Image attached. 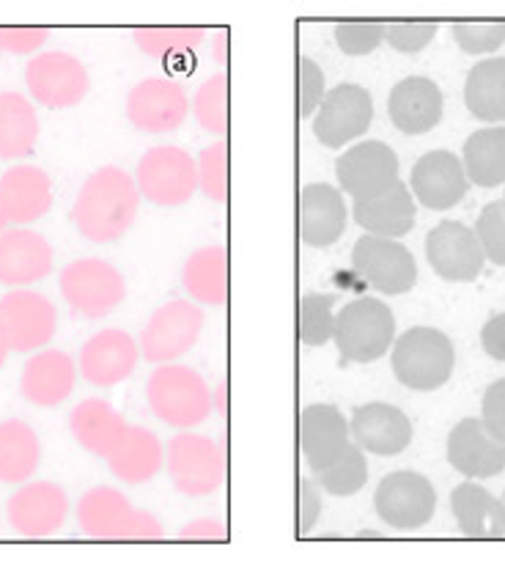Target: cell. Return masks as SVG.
Masks as SVG:
<instances>
[{
  "label": "cell",
  "mask_w": 505,
  "mask_h": 566,
  "mask_svg": "<svg viewBox=\"0 0 505 566\" xmlns=\"http://www.w3.org/2000/svg\"><path fill=\"white\" fill-rule=\"evenodd\" d=\"M140 190L124 168L105 166L83 182L72 207V220L88 242L107 245L133 229L138 218Z\"/></svg>",
  "instance_id": "6da1fadb"
},
{
  "label": "cell",
  "mask_w": 505,
  "mask_h": 566,
  "mask_svg": "<svg viewBox=\"0 0 505 566\" xmlns=\"http://www.w3.org/2000/svg\"><path fill=\"white\" fill-rule=\"evenodd\" d=\"M390 366L404 388L431 394L451 382L456 369V347L440 327L418 325L396 338L390 349Z\"/></svg>",
  "instance_id": "7a4b0ae2"
},
{
  "label": "cell",
  "mask_w": 505,
  "mask_h": 566,
  "mask_svg": "<svg viewBox=\"0 0 505 566\" xmlns=\"http://www.w3.org/2000/svg\"><path fill=\"white\" fill-rule=\"evenodd\" d=\"M146 401L162 423L187 432L207 421L214 410V390H209L207 379L190 366L168 364L151 371Z\"/></svg>",
  "instance_id": "3957f363"
},
{
  "label": "cell",
  "mask_w": 505,
  "mask_h": 566,
  "mask_svg": "<svg viewBox=\"0 0 505 566\" xmlns=\"http://www.w3.org/2000/svg\"><path fill=\"white\" fill-rule=\"evenodd\" d=\"M336 347L340 364H374L393 349L396 316L377 297H357L336 314Z\"/></svg>",
  "instance_id": "277c9868"
},
{
  "label": "cell",
  "mask_w": 505,
  "mask_h": 566,
  "mask_svg": "<svg viewBox=\"0 0 505 566\" xmlns=\"http://www.w3.org/2000/svg\"><path fill=\"white\" fill-rule=\"evenodd\" d=\"M77 523L94 539H157L162 534L155 514L140 512L113 486H94L77 503Z\"/></svg>",
  "instance_id": "5b68a950"
},
{
  "label": "cell",
  "mask_w": 505,
  "mask_h": 566,
  "mask_svg": "<svg viewBox=\"0 0 505 566\" xmlns=\"http://www.w3.org/2000/svg\"><path fill=\"white\" fill-rule=\"evenodd\" d=\"M61 294L75 314L85 319H105L127 297L122 270L105 259H77L61 270Z\"/></svg>",
  "instance_id": "8992f818"
},
{
  "label": "cell",
  "mask_w": 505,
  "mask_h": 566,
  "mask_svg": "<svg viewBox=\"0 0 505 566\" xmlns=\"http://www.w3.org/2000/svg\"><path fill=\"white\" fill-rule=\"evenodd\" d=\"M168 475L176 490L187 497L212 495L225 479V451L207 434L181 432L170 438L166 449Z\"/></svg>",
  "instance_id": "52a82bcc"
},
{
  "label": "cell",
  "mask_w": 505,
  "mask_h": 566,
  "mask_svg": "<svg viewBox=\"0 0 505 566\" xmlns=\"http://www.w3.org/2000/svg\"><path fill=\"white\" fill-rule=\"evenodd\" d=\"M379 520L396 531H421L436 514V490L423 473L393 471L374 492Z\"/></svg>",
  "instance_id": "ba28073f"
},
{
  "label": "cell",
  "mask_w": 505,
  "mask_h": 566,
  "mask_svg": "<svg viewBox=\"0 0 505 566\" xmlns=\"http://www.w3.org/2000/svg\"><path fill=\"white\" fill-rule=\"evenodd\" d=\"M203 331V311L187 300L160 305L140 333V355L155 366H168L190 353Z\"/></svg>",
  "instance_id": "9c48e42d"
},
{
  "label": "cell",
  "mask_w": 505,
  "mask_h": 566,
  "mask_svg": "<svg viewBox=\"0 0 505 566\" xmlns=\"http://www.w3.org/2000/svg\"><path fill=\"white\" fill-rule=\"evenodd\" d=\"M355 273L385 297H399L415 289L418 262L410 248L385 237H360L351 248Z\"/></svg>",
  "instance_id": "30bf717a"
},
{
  "label": "cell",
  "mask_w": 505,
  "mask_h": 566,
  "mask_svg": "<svg viewBox=\"0 0 505 566\" xmlns=\"http://www.w3.org/2000/svg\"><path fill=\"white\" fill-rule=\"evenodd\" d=\"M135 185L157 207H181L198 190L196 160L179 146H155L138 160Z\"/></svg>",
  "instance_id": "8fae6325"
},
{
  "label": "cell",
  "mask_w": 505,
  "mask_h": 566,
  "mask_svg": "<svg viewBox=\"0 0 505 566\" xmlns=\"http://www.w3.org/2000/svg\"><path fill=\"white\" fill-rule=\"evenodd\" d=\"M25 86L39 105L66 111V107L81 105L91 83L77 55L53 50V53H39L28 61Z\"/></svg>",
  "instance_id": "7c38bea8"
},
{
  "label": "cell",
  "mask_w": 505,
  "mask_h": 566,
  "mask_svg": "<svg viewBox=\"0 0 505 566\" xmlns=\"http://www.w3.org/2000/svg\"><path fill=\"white\" fill-rule=\"evenodd\" d=\"M0 322L14 353H42L59 331V311L44 294L14 289L0 297Z\"/></svg>",
  "instance_id": "4fadbf2b"
},
{
  "label": "cell",
  "mask_w": 505,
  "mask_h": 566,
  "mask_svg": "<svg viewBox=\"0 0 505 566\" xmlns=\"http://www.w3.org/2000/svg\"><path fill=\"white\" fill-rule=\"evenodd\" d=\"M340 190L355 201H368L399 185V157L382 140H360L346 149L336 163Z\"/></svg>",
  "instance_id": "5bb4252c"
},
{
  "label": "cell",
  "mask_w": 505,
  "mask_h": 566,
  "mask_svg": "<svg viewBox=\"0 0 505 566\" xmlns=\"http://www.w3.org/2000/svg\"><path fill=\"white\" fill-rule=\"evenodd\" d=\"M425 259L429 268L442 281L470 283L484 273V248H481L475 229L459 220H442L425 237Z\"/></svg>",
  "instance_id": "9a60e30c"
},
{
  "label": "cell",
  "mask_w": 505,
  "mask_h": 566,
  "mask_svg": "<svg viewBox=\"0 0 505 566\" xmlns=\"http://www.w3.org/2000/svg\"><path fill=\"white\" fill-rule=\"evenodd\" d=\"M374 122V99L368 88L357 83H340L330 88L314 116V135L327 149H340L362 138Z\"/></svg>",
  "instance_id": "2e32d148"
},
{
  "label": "cell",
  "mask_w": 505,
  "mask_h": 566,
  "mask_svg": "<svg viewBox=\"0 0 505 566\" xmlns=\"http://www.w3.org/2000/svg\"><path fill=\"white\" fill-rule=\"evenodd\" d=\"M351 443L374 457H399L412 443V421L401 407L388 401H368L351 410Z\"/></svg>",
  "instance_id": "e0dca14e"
},
{
  "label": "cell",
  "mask_w": 505,
  "mask_h": 566,
  "mask_svg": "<svg viewBox=\"0 0 505 566\" xmlns=\"http://www.w3.org/2000/svg\"><path fill=\"white\" fill-rule=\"evenodd\" d=\"M192 111V102L187 99L185 88L166 77H149L140 81L127 94V118L133 127L144 133L162 135L173 133L187 122V113Z\"/></svg>",
  "instance_id": "ac0fdd59"
},
{
  "label": "cell",
  "mask_w": 505,
  "mask_h": 566,
  "mask_svg": "<svg viewBox=\"0 0 505 566\" xmlns=\"http://www.w3.org/2000/svg\"><path fill=\"white\" fill-rule=\"evenodd\" d=\"M66 512H70V497L53 481H31L20 486L6 506L11 528L31 539L53 536L64 525Z\"/></svg>",
  "instance_id": "d6986e66"
},
{
  "label": "cell",
  "mask_w": 505,
  "mask_h": 566,
  "mask_svg": "<svg viewBox=\"0 0 505 566\" xmlns=\"http://www.w3.org/2000/svg\"><path fill=\"white\" fill-rule=\"evenodd\" d=\"M467 174L462 160L448 149H434L412 166L410 190L418 203L434 212H448L467 196Z\"/></svg>",
  "instance_id": "ffe728a7"
},
{
  "label": "cell",
  "mask_w": 505,
  "mask_h": 566,
  "mask_svg": "<svg viewBox=\"0 0 505 566\" xmlns=\"http://www.w3.org/2000/svg\"><path fill=\"white\" fill-rule=\"evenodd\" d=\"M448 462L467 481L495 479L505 471V446L492 438L481 418H462L445 443Z\"/></svg>",
  "instance_id": "44dd1931"
},
{
  "label": "cell",
  "mask_w": 505,
  "mask_h": 566,
  "mask_svg": "<svg viewBox=\"0 0 505 566\" xmlns=\"http://www.w3.org/2000/svg\"><path fill=\"white\" fill-rule=\"evenodd\" d=\"M140 358V347L127 331H107L94 333L81 349V375L88 379L94 388H113L124 382L135 371Z\"/></svg>",
  "instance_id": "7402d4cb"
},
{
  "label": "cell",
  "mask_w": 505,
  "mask_h": 566,
  "mask_svg": "<svg viewBox=\"0 0 505 566\" xmlns=\"http://www.w3.org/2000/svg\"><path fill=\"white\" fill-rule=\"evenodd\" d=\"M349 446V421L336 405H308L299 412V451L311 471H325Z\"/></svg>",
  "instance_id": "603a6c76"
},
{
  "label": "cell",
  "mask_w": 505,
  "mask_h": 566,
  "mask_svg": "<svg viewBox=\"0 0 505 566\" xmlns=\"http://www.w3.org/2000/svg\"><path fill=\"white\" fill-rule=\"evenodd\" d=\"M349 220L344 192L327 182L305 185L299 192V237L311 248H330L340 240Z\"/></svg>",
  "instance_id": "cb8c5ba5"
},
{
  "label": "cell",
  "mask_w": 505,
  "mask_h": 566,
  "mask_svg": "<svg viewBox=\"0 0 505 566\" xmlns=\"http://www.w3.org/2000/svg\"><path fill=\"white\" fill-rule=\"evenodd\" d=\"M53 270V248L39 231L9 229L0 234V283L25 289Z\"/></svg>",
  "instance_id": "d4e9b609"
},
{
  "label": "cell",
  "mask_w": 505,
  "mask_h": 566,
  "mask_svg": "<svg viewBox=\"0 0 505 566\" xmlns=\"http://www.w3.org/2000/svg\"><path fill=\"white\" fill-rule=\"evenodd\" d=\"M442 92L431 77L412 75L393 86L388 96L390 122L404 135H425L442 118Z\"/></svg>",
  "instance_id": "484cf974"
},
{
  "label": "cell",
  "mask_w": 505,
  "mask_h": 566,
  "mask_svg": "<svg viewBox=\"0 0 505 566\" xmlns=\"http://www.w3.org/2000/svg\"><path fill=\"white\" fill-rule=\"evenodd\" d=\"M77 382V366L61 349H42L28 358L20 377L25 401L36 407H59L72 396Z\"/></svg>",
  "instance_id": "4316f807"
},
{
  "label": "cell",
  "mask_w": 505,
  "mask_h": 566,
  "mask_svg": "<svg viewBox=\"0 0 505 566\" xmlns=\"http://www.w3.org/2000/svg\"><path fill=\"white\" fill-rule=\"evenodd\" d=\"M357 226L368 237H385V240H399L415 229L418 203L412 198V190L404 182L393 185L388 192L368 201H355L351 207Z\"/></svg>",
  "instance_id": "83f0119b"
},
{
  "label": "cell",
  "mask_w": 505,
  "mask_h": 566,
  "mask_svg": "<svg viewBox=\"0 0 505 566\" xmlns=\"http://www.w3.org/2000/svg\"><path fill=\"white\" fill-rule=\"evenodd\" d=\"M451 512L470 539H501L505 536V503L478 481H462L451 492Z\"/></svg>",
  "instance_id": "f1b7e54d"
},
{
  "label": "cell",
  "mask_w": 505,
  "mask_h": 566,
  "mask_svg": "<svg viewBox=\"0 0 505 566\" xmlns=\"http://www.w3.org/2000/svg\"><path fill=\"white\" fill-rule=\"evenodd\" d=\"M129 427L122 418V412H116V407L107 405L105 399H85L72 410L70 429L75 434L77 443L83 446L88 454L107 457L124 443V438L129 434Z\"/></svg>",
  "instance_id": "f546056e"
},
{
  "label": "cell",
  "mask_w": 505,
  "mask_h": 566,
  "mask_svg": "<svg viewBox=\"0 0 505 566\" xmlns=\"http://www.w3.org/2000/svg\"><path fill=\"white\" fill-rule=\"evenodd\" d=\"M0 198L11 223L25 226L50 212L53 185L42 168L17 166L0 177Z\"/></svg>",
  "instance_id": "4dcf8cb0"
},
{
  "label": "cell",
  "mask_w": 505,
  "mask_h": 566,
  "mask_svg": "<svg viewBox=\"0 0 505 566\" xmlns=\"http://www.w3.org/2000/svg\"><path fill=\"white\" fill-rule=\"evenodd\" d=\"M166 465V449L160 438L146 427H129L124 443L107 457V468L127 484H146Z\"/></svg>",
  "instance_id": "1f68e13d"
},
{
  "label": "cell",
  "mask_w": 505,
  "mask_h": 566,
  "mask_svg": "<svg viewBox=\"0 0 505 566\" xmlns=\"http://www.w3.org/2000/svg\"><path fill=\"white\" fill-rule=\"evenodd\" d=\"M181 286L192 303L225 305L229 297V259L223 245L198 248L181 268Z\"/></svg>",
  "instance_id": "d6a6232c"
},
{
  "label": "cell",
  "mask_w": 505,
  "mask_h": 566,
  "mask_svg": "<svg viewBox=\"0 0 505 566\" xmlns=\"http://www.w3.org/2000/svg\"><path fill=\"white\" fill-rule=\"evenodd\" d=\"M39 140L36 107L20 92H0V160H22Z\"/></svg>",
  "instance_id": "836d02e7"
},
{
  "label": "cell",
  "mask_w": 505,
  "mask_h": 566,
  "mask_svg": "<svg viewBox=\"0 0 505 566\" xmlns=\"http://www.w3.org/2000/svg\"><path fill=\"white\" fill-rule=\"evenodd\" d=\"M42 462V443L25 421H0V484H25Z\"/></svg>",
  "instance_id": "e575fe53"
},
{
  "label": "cell",
  "mask_w": 505,
  "mask_h": 566,
  "mask_svg": "<svg viewBox=\"0 0 505 566\" xmlns=\"http://www.w3.org/2000/svg\"><path fill=\"white\" fill-rule=\"evenodd\" d=\"M464 105L478 122L505 124V59L478 61L470 70Z\"/></svg>",
  "instance_id": "d590c367"
},
{
  "label": "cell",
  "mask_w": 505,
  "mask_h": 566,
  "mask_svg": "<svg viewBox=\"0 0 505 566\" xmlns=\"http://www.w3.org/2000/svg\"><path fill=\"white\" fill-rule=\"evenodd\" d=\"M462 166L467 182L478 185V188L505 185V127L475 129L464 140Z\"/></svg>",
  "instance_id": "8d00e7d4"
},
{
  "label": "cell",
  "mask_w": 505,
  "mask_h": 566,
  "mask_svg": "<svg viewBox=\"0 0 505 566\" xmlns=\"http://www.w3.org/2000/svg\"><path fill=\"white\" fill-rule=\"evenodd\" d=\"M135 44L151 59H185L207 39V28H135Z\"/></svg>",
  "instance_id": "74e56055"
},
{
  "label": "cell",
  "mask_w": 505,
  "mask_h": 566,
  "mask_svg": "<svg viewBox=\"0 0 505 566\" xmlns=\"http://www.w3.org/2000/svg\"><path fill=\"white\" fill-rule=\"evenodd\" d=\"M314 481L319 484V490L330 492V495L336 497L357 495V492L368 484L366 451L357 449V446L351 443L336 462H330V465L325 468V471L314 473Z\"/></svg>",
  "instance_id": "f35d334b"
},
{
  "label": "cell",
  "mask_w": 505,
  "mask_h": 566,
  "mask_svg": "<svg viewBox=\"0 0 505 566\" xmlns=\"http://www.w3.org/2000/svg\"><path fill=\"white\" fill-rule=\"evenodd\" d=\"M336 338V297L311 292L299 300V342L305 347H325Z\"/></svg>",
  "instance_id": "ab89813d"
},
{
  "label": "cell",
  "mask_w": 505,
  "mask_h": 566,
  "mask_svg": "<svg viewBox=\"0 0 505 566\" xmlns=\"http://www.w3.org/2000/svg\"><path fill=\"white\" fill-rule=\"evenodd\" d=\"M190 102L201 129H207L209 135H220V138L229 133V107H225L229 105V81H225L223 72L201 83Z\"/></svg>",
  "instance_id": "60d3db41"
},
{
  "label": "cell",
  "mask_w": 505,
  "mask_h": 566,
  "mask_svg": "<svg viewBox=\"0 0 505 566\" xmlns=\"http://www.w3.org/2000/svg\"><path fill=\"white\" fill-rule=\"evenodd\" d=\"M198 168V190L209 198V201L223 203L229 198V146L220 144L207 146L196 160Z\"/></svg>",
  "instance_id": "b9f144b4"
},
{
  "label": "cell",
  "mask_w": 505,
  "mask_h": 566,
  "mask_svg": "<svg viewBox=\"0 0 505 566\" xmlns=\"http://www.w3.org/2000/svg\"><path fill=\"white\" fill-rule=\"evenodd\" d=\"M453 39L467 55H492L505 44V22H453Z\"/></svg>",
  "instance_id": "7bdbcfd3"
},
{
  "label": "cell",
  "mask_w": 505,
  "mask_h": 566,
  "mask_svg": "<svg viewBox=\"0 0 505 566\" xmlns=\"http://www.w3.org/2000/svg\"><path fill=\"white\" fill-rule=\"evenodd\" d=\"M475 237L484 248L486 262L495 268H505V207L503 201H492L481 209L478 223H475Z\"/></svg>",
  "instance_id": "ee69618b"
},
{
  "label": "cell",
  "mask_w": 505,
  "mask_h": 566,
  "mask_svg": "<svg viewBox=\"0 0 505 566\" xmlns=\"http://www.w3.org/2000/svg\"><path fill=\"white\" fill-rule=\"evenodd\" d=\"M385 25L388 22L379 20H351V22H338L336 25V44L340 53L346 55H368L385 42Z\"/></svg>",
  "instance_id": "f6af8a7d"
},
{
  "label": "cell",
  "mask_w": 505,
  "mask_h": 566,
  "mask_svg": "<svg viewBox=\"0 0 505 566\" xmlns=\"http://www.w3.org/2000/svg\"><path fill=\"white\" fill-rule=\"evenodd\" d=\"M436 31H440V25L429 20L388 22V25H385V42H388L396 53L415 55L434 42Z\"/></svg>",
  "instance_id": "bcb514c9"
},
{
  "label": "cell",
  "mask_w": 505,
  "mask_h": 566,
  "mask_svg": "<svg viewBox=\"0 0 505 566\" xmlns=\"http://www.w3.org/2000/svg\"><path fill=\"white\" fill-rule=\"evenodd\" d=\"M327 96L325 72L314 59L303 55L299 59V116L314 118L319 113L322 102Z\"/></svg>",
  "instance_id": "7dc6e473"
},
{
  "label": "cell",
  "mask_w": 505,
  "mask_h": 566,
  "mask_svg": "<svg viewBox=\"0 0 505 566\" xmlns=\"http://www.w3.org/2000/svg\"><path fill=\"white\" fill-rule=\"evenodd\" d=\"M481 423L486 432L505 446V377L495 379L486 388L484 401H481Z\"/></svg>",
  "instance_id": "c3c4849f"
},
{
  "label": "cell",
  "mask_w": 505,
  "mask_h": 566,
  "mask_svg": "<svg viewBox=\"0 0 505 566\" xmlns=\"http://www.w3.org/2000/svg\"><path fill=\"white\" fill-rule=\"evenodd\" d=\"M48 28H31V25H3L0 28V48L6 53L14 55H31L48 42Z\"/></svg>",
  "instance_id": "681fc988"
},
{
  "label": "cell",
  "mask_w": 505,
  "mask_h": 566,
  "mask_svg": "<svg viewBox=\"0 0 505 566\" xmlns=\"http://www.w3.org/2000/svg\"><path fill=\"white\" fill-rule=\"evenodd\" d=\"M297 497H299V525L297 531L299 534H311V531L316 528V523H319L322 517V490L319 484H316L314 479H299V490H297Z\"/></svg>",
  "instance_id": "f907efd6"
},
{
  "label": "cell",
  "mask_w": 505,
  "mask_h": 566,
  "mask_svg": "<svg viewBox=\"0 0 505 566\" xmlns=\"http://www.w3.org/2000/svg\"><path fill=\"white\" fill-rule=\"evenodd\" d=\"M481 347L490 358L505 364V311L486 319V325L481 327Z\"/></svg>",
  "instance_id": "816d5d0a"
},
{
  "label": "cell",
  "mask_w": 505,
  "mask_h": 566,
  "mask_svg": "<svg viewBox=\"0 0 505 566\" xmlns=\"http://www.w3.org/2000/svg\"><path fill=\"white\" fill-rule=\"evenodd\" d=\"M181 539H225L229 531H225V523L218 517H203V520H192L190 525L181 528Z\"/></svg>",
  "instance_id": "f5cc1de1"
},
{
  "label": "cell",
  "mask_w": 505,
  "mask_h": 566,
  "mask_svg": "<svg viewBox=\"0 0 505 566\" xmlns=\"http://www.w3.org/2000/svg\"><path fill=\"white\" fill-rule=\"evenodd\" d=\"M9 353H11V347H9V336H6L3 322H0V366L6 364V358H9Z\"/></svg>",
  "instance_id": "db71d44e"
},
{
  "label": "cell",
  "mask_w": 505,
  "mask_h": 566,
  "mask_svg": "<svg viewBox=\"0 0 505 566\" xmlns=\"http://www.w3.org/2000/svg\"><path fill=\"white\" fill-rule=\"evenodd\" d=\"M214 55H218V64H225V39H218V48H214Z\"/></svg>",
  "instance_id": "11a10c76"
},
{
  "label": "cell",
  "mask_w": 505,
  "mask_h": 566,
  "mask_svg": "<svg viewBox=\"0 0 505 566\" xmlns=\"http://www.w3.org/2000/svg\"><path fill=\"white\" fill-rule=\"evenodd\" d=\"M11 220H9V214H6V207H3V198H0V234H3V231H9L6 229V226H9Z\"/></svg>",
  "instance_id": "9f6ffc18"
},
{
  "label": "cell",
  "mask_w": 505,
  "mask_h": 566,
  "mask_svg": "<svg viewBox=\"0 0 505 566\" xmlns=\"http://www.w3.org/2000/svg\"><path fill=\"white\" fill-rule=\"evenodd\" d=\"M503 207H505V192H503Z\"/></svg>",
  "instance_id": "6f0895ef"
},
{
  "label": "cell",
  "mask_w": 505,
  "mask_h": 566,
  "mask_svg": "<svg viewBox=\"0 0 505 566\" xmlns=\"http://www.w3.org/2000/svg\"><path fill=\"white\" fill-rule=\"evenodd\" d=\"M503 503H505V492H503Z\"/></svg>",
  "instance_id": "680465c9"
},
{
  "label": "cell",
  "mask_w": 505,
  "mask_h": 566,
  "mask_svg": "<svg viewBox=\"0 0 505 566\" xmlns=\"http://www.w3.org/2000/svg\"><path fill=\"white\" fill-rule=\"evenodd\" d=\"M0 53H3V48H0Z\"/></svg>",
  "instance_id": "91938a15"
}]
</instances>
